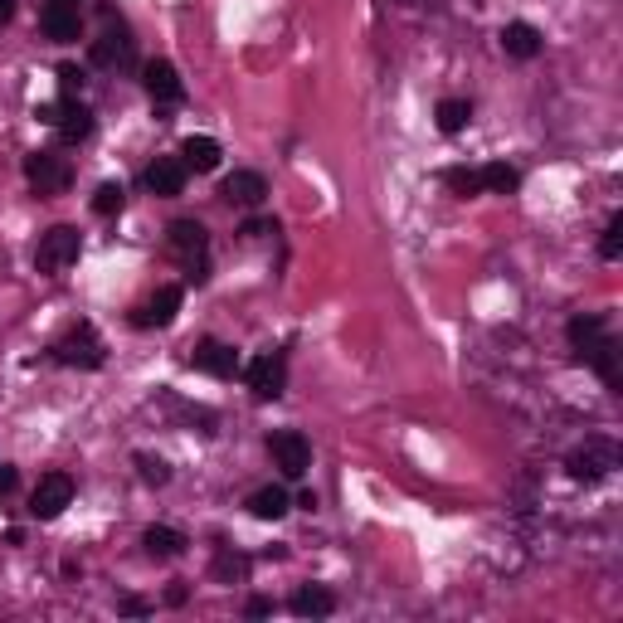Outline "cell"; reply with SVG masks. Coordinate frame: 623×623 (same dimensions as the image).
Returning a JSON list of instances; mask_svg holds the SVG:
<instances>
[{"label":"cell","instance_id":"cell-1","mask_svg":"<svg viewBox=\"0 0 623 623\" xmlns=\"http://www.w3.org/2000/svg\"><path fill=\"white\" fill-rule=\"evenodd\" d=\"M49 361L78 366V370H98L103 366V341H98V331L88 327V322H78V327H69L54 346H49Z\"/></svg>","mask_w":623,"mask_h":623},{"label":"cell","instance_id":"cell-2","mask_svg":"<svg viewBox=\"0 0 623 623\" xmlns=\"http://www.w3.org/2000/svg\"><path fill=\"white\" fill-rule=\"evenodd\" d=\"M171 254L190 268L195 283L210 278V263H205V254H210V234H205V224L200 220H176L171 224Z\"/></svg>","mask_w":623,"mask_h":623},{"label":"cell","instance_id":"cell-3","mask_svg":"<svg viewBox=\"0 0 623 623\" xmlns=\"http://www.w3.org/2000/svg\"><path fill=\"white\" fill-rule=\"evenodd\" d=\"M25 181L35 185V195H64L74 181V166L59 151H30L25 156Z\"/></svg>","mask_w":623,"mask_h":623},{"label":"cell","instance_id":"cell-4","mask_svg":"<svg viewBox=\"0 0 623 623\" xmlns=\"http://www.w3.org/2000/svg\"><path fill=\"white\" fill-rule=\"evenodd\" d=\"M78 249H83V234H78L74 224H54L49 234H39L35 268L39 273H64V268L78 258Z\"/></svg>","mask_w":623,"mask_h":623},{"label":"cell","instance_id":"cell-5","mask_svg":"<svg viewBox=\"0 0 623 623\" xmlns=\"http://www.w3.org/2000/svg\"><path fill=\"white\" fill-rule=\"evenodd\" d=\"M268 458H273V468L297 482V477H307L312 468V443L302 439L297 429H278V434H268Z\"/></svg>","mask_w":623,"mask_h":623},{"label":"cell","instance_id":"cell-6","mask_svg":"<svg viewBox=\"0 0 623 623\" xmlns=\"http://www.w3.org/2000/svg\"><path fill=\"white\" fill-rule=\"evenodd\" d=\"M244 380H249L254 400H278V395L288 390V356H283V351H263V356L249 361Z\"/></svg>","mask_w":623,"mask_h":623},{"label":"cell","instance_id":"cell-7","mask_svg":"<svg viewBox=\"0 0 623 623\" xmlns=\"http://www.w3.org/2000/svg\"><path fill=\"white\" fill-rule=\"evenodd\" d=\"M132 59H137V39H132V30L122 20H112L108 10V30L93 39V64L98 69H127Z\"/></svg>","mask_w":623,"mask_h":623},{"label":"cell","instance_id":"cell-8","mask_svg":"<svg viewBox=\"0 0 623 623\" xmlns=\"http://www.w3.org/2000/svg\"><path fill=\"white\" fill-rule=\"evenodd\" d=\"M69 502H74V477L44 473L35 482V492H30V516H35V521H54V516H64Z\"/></svg>","mask_w":623,"mask_h":623},{"label":"cell","instance_id":"cell-9","mask_svg":"<svg viewBox=\"0 0 623 623\" xmlns=\"http://www.w3.org/2000/svg\"><path fill=\"white\" fill-rule=\"evenodd\" d=\"M614 463H619V448L609 439H585V448H575V453L565 458V468H570L575 482H599Z\"/></svg>","mask_w":623,"mask_h":623},{"label":"cell","instance_id":"cell-10","mask_svg":"<svg viewBox=\"0 0 623 623\" xmlns=\"http://www.w3.org/2000/svg\"><path fill=\"white\" fill-rule=\"evenodd\" d=\"M190 366L205 370V375H215V380H229V375L239 370V351L210 336V341H200V346L190 351Z\"/></svg>","mask_w":623,"mask_h":623},{"label":"cell","instance_id":"cell-11","mask_svg":"<svg viewBox=\"0 0 623 623\" xmlns=\"http://www.w3.org/2000/svg\"><path fill=\"white\" fill-rule=\"evenodd\" d=\"M39 30H44V39H54V44H74L78 30H83V10H74V5H49V0H44Z\"/></svg>","mask_w":623,"mask_h":623},{"label":"cell","instance_id":"cell-12","mask_svg":"<svg viewBox=\"0 0 623 623\" xmlns=\"http://www.w3.org/2000/svg\"><path fill=\"white\" fill-rule=\"evenodd\" d=\"M142 83H147L151 103H181V98H185L181 74H176V64H166V59H151L147 74H142Z\"/></svg>","mask_w":623,"mask_h":623},{"label":"cell","instance_id":"cell-13","mask_svg":"<svg viewBox=\"0 0 623 623\" xmlns=\"http://www.w3.org/2000/svg\"><path fill=\"white\" fill-rule=\"evenodd\" d=\"M565 336H570V346H575V351H580V361H585L594 346H604V341H609V322H604L599 312H580V317H570Z\"/></svg>","mask_w":623,"mask_h":623},{"label":"cell","instance_id":"cell-14","mask_svg":"<svg viewBox=\"0 0 623 623\" xmlns=\"http://www.w3.org/2000/svg\"><path fill=\"white\" fill-rule=\"evenodd\" d=\"M142 181H147L151 195H181L185 190V161L181 156H156Z\"/></svg>","mask_w":623,"mask_h":623},{"label":"cell","instance_id":"cell-15","mask_svg":"<svg viewBox=\"0 0 623 623\" xmlns=\"http://www.w3.org/2000/svg\"><path fill=\"white\" fill-rule=\"evenodd\" d=\"M54 132H59V142H69V147H74V142H88V137H93V112L83 108V103H69V98H64V103H59V117H54Z\"/></svg>","mask_w":623,"mask_h":623},{"label":"cell","instance_id":"cell-16","mask_svg":"<svg viewBox=\"0 0 623 623\" xmlns=\"http://www.w3.org/2000/svg\"><path fill=\"white\" fill-rule=\"evenodd\" d=\"M249 512H254L258 521H283V516L293 512V497H288L283 482H268V487H258L254 497H249Z\"/></svg>","mask_w":623,"mask_h":623},{"label":"cell","instance_id":"cell-17","mask_svg":"<svg viewBox=\"0 0 623 623\" xmlns=\"http://www.w3.org/2000/svg\"><path fill=\"white\" fill-rule=\"evenodd\" d=\"M176 312H181V288H161V293L151 297L132 322H137V327H171V322H176Z\"/></svg>","mask_w":623,"mask_h":623},{"label":"cell","instance_id":"cell-18","mask_svg":"<svg viewBox=\"0 0 623 623\" xmlns=\"http://www.w3.org/2000/svg\"><path fill=\"white\" fill-rule=\"evenodd\" d=\"M229 205H263V195H268V181L258 176V171H234L220 190Z\"/></svg>","mask_w":623,"mask_h":623},{"label":"cell","instance_id":"cell-19","mask_svg":"<svg viewBox=\"0 0 623 623\" xmlns=\"http://www.w3.org/2000/svg\"><path fill=\"white\" fill-rule=\"evenodd\" d=\"M502 49L512 59H536L541 54V30L526 25V20H512V25H502Z\"/></svg>","mask_w":623,"mask_h":623},{"label":"cell","instance_id":"cell-20","mask_svg":"<svg viewBox=\"0 0 623 623\" xmlns=\"http://www.w3.org/2000/svg\"><path fill=\"white\" fill-rule=\"evenodd\" d=\"M331 609H336V594L327 585H302L293 594V614L297 619H327Z\"/></svg>","mask_w":623,"mask_h":623},{"label":"cell","instance_id":"cell-21","mask_svg":"<svg viewBox=\"0 0 623 623\" xmlns=\"http://www.w3.org/2000/svg\"><path fill=\"white\" fill-rule=\"evenodd\" d=\"M181 161H185V171H215L220 166V142L215 137H185L181 142Z\"/></svg>","mask_w":623,"mask_h":623},{"label":"cell","instance_id":"cell-22","mask_svg":"<svg viewBox=\"0 0 623 623\" xmlns=\"http://www.w3.org/2000/svg\"><path fill=\"white\" fill-rule=\"evenodd\" d=\"M142 546H147L151 560H176L185 550V536L176 526H147V531H142Z\"/></svg>","mask_w":623,"mask_h":623},{"label":"cell","instance_id":"cell-23","mask_svg":"<svg viewBox=\"0 0 623 623\" xmlns=\"http://www.w3.org/2000/svg\"><path fill=\"white\" fill-rule=\"evenodd\" d=\"M468 117H473V103H468V98H443L439 103V132L443 137H458V132L468 127Z\"/></svg>","mask_w":623,"mask_h":623},{"label":"cell","instance_id":"cell-24","mask_svg":"<svg viewBox=\"0 0 623 623\" xmlns=\"http://www.w3.org/2000/svg\"><path fill=\"white\" fill-rule=\"evenodd\" d=\"M443 185H448L453 195L473 200V195H482V171H473V166H448V171H443Z\"/></svg>","mask_w":623,"mask_h":623},{"label":"cell","instance_id":"cell-25","mask_svg":"<svg viewBox=\"0 0 623 623\" xmlns=\"http://www.w3.org/2000/svg\"><path fill=\"white\" fill-rule=\"evenodd\" d=\"M122 205H127V190H122L117 181H103L98 190H93V215L112 220V215H122Z\"/></svg>","mask_w":623,"mask_h":623},{"label":"cell","instance_id":"cell-26","mask_svg":"<svg viewBox=\"0 0 623 623\" xmlns=\"http://www.w3.org/2000/svg\"><path fill=\"white\" fill-rule=\"evenodd\" d=\"M516 185H521V176H516V166H507V161H492L482 171V190H492V195H512Z\"/></svg>","mask_w":623,"mask_h":623},{"label":"cell","instance_id":"cell-27","mask_svg":"<svg viewBox=\"0 0 623 623\" xmlns=\"http://www.w3.org/2000/svg\"><path fill=\"white\" fill-rule=\"evenodd\" d=\"M244 570H249L244 555H234V550H220V555H215V580H224V585L244 580Z\"/></svg>","mask_w":623,"mask_h":623},{"label":"cell","instance_id":"cell-28","mask_svg":"<svg viewBox=\"0 0 623 623\" xmlns=\"http://www.w3.org/2000/svg\"><path fill=\"white\" fill-rule=\"evenodd\" d=\"M137 473H142L147 487H166V482H171V468H166L161 458H151V453H137Z\"/></svg>","mask_w":623,"mask_h":623},{"label":"cell","instance_id":"cell-29","mask_svg":"<svg viewBox=\"0 0 623 623\" xmlns=\"http://www.w3.org/2000/svg\"><path fill=\"white\" fill-rule=\"evenodd\" d=\"M599 258H623V215H614L609 220V229H604V239H599Z\"/></svg>","mask_w":623,"mask_h":623},{"label":"cell","instance_id":"cell-30","mask_svg":"<svg viewBox=\"0 0 623 623\" xmlns=\"http://www.w3.org/2000/svg\"><path fill=\"white\" fill-rule=\"evenodd\" d=\"M83 69L78 64H59V88H64V98H74V93H83Z\"/></svg>","mask_w":623,"mask_h":623},{"label":"cell","instance_id":"cell-31","mask_svg":"<svg viewBox=\"0 0 623 623\" xmlns=\"http://www.w3.org/2000/svg\"><path fill=\"white\" fill-rule=\"evenodd\" d=\"M263 234H278V220H249L244 224V239H263Z\"/></svg>","mask_w":623,"mask_h":623},{"label":"cell","instance_id":"cell-32","mask_svg":"<svg viewBox=\"0 0 623 623\" xmlns=\"http://www.w3.org/2000/svg\"><path fill=\"white\" fill-rule=\"evenodd\" d=\"M244 614H249V619H268V614H273V599H263V594H254V599L244 604Z\"/></svg>","mask_w":623,"mask_h":623},{"label":"cell","instance_id":"cell-33","mask_svg":"<svg viewBox=\"0 0 623 623\" xmlns=\"http://www.w3.org/2000/svg\"><path fill=\"white\" fill-rule=\"evenodd\" d=\"M117 609H122V614H132V619H142V614H151V604H147V599H132V594H127V599H117Z\"/></svg>","mask_w":623,"mask_h":623},{"label":"cell","instance_id":"cell-34","mask_svg":"<svg viewBox=\"0 0 623 623\" xmlns=\"http://www.w3.org/2000/svg\"><path fill=\"white\" fill-rule=\"evenodd\" d=\"M10 492H15V468L0 463V497H10Z\"/></svg>","mask_w":623,"mask_h":623},{"label":"cell","instance_id":"cell-35","mask_svg":"<svg viewBox=\"0 0 623 623\" xmlns=\"http://www.w3.org/2000/svg\"><path fill=\"white\" fill-rule=\"evenodd\" d=\"M10 20H15V0H0V30H5Z\"/></svg>","mask_w":623,"mask_h":623},{"label":"cell","instance_id":"cell-36","mask_svg":"<svg viewBox=\"0 0 623 623\" xmlns=\"http://www.w3.org/2000/svg\"><path fill=\"white\" fill-rule=\"evenodd\" d=\"M166 604H185V585H171V589H166Z\"/></svg>","mask_w":623,"mask_h":623},{"label":"cell","instance_id":"cell-37","mask_svg":"<svg viewBox=\"0 0 623 623\" xmlns=\"http://www.w3.org/2000/svg\"><path fill=\"white\" fill-rule=\"evenodd\" d=\"M49 5H74V10H83V0H49Z\"/></svg>","mask_w":623,"mask_h":623}]
</instances>
